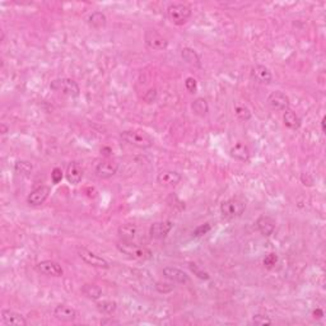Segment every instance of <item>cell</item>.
I'll list each match as a JSON object with an SVG mask.
<instances>
[{
  "label": "cell",
  "instance_id": "35",
  "mask_svg": "<svg viewBox=\"0 0 326 326\" xmlns=\"http://www.w3.org/2000/svg\"><path fill=\"white\" fill-rule=\"evenodd\" d=\"M62 178H64V174H62V168H59V167H55V168L52 170V172H51V181H52V184H59L60 181L62 180Z\"/></svg>",
  "mask_w": 326,
  "mask_h": 326
},
{
  "label": "cell",
  "instance_id": "38",
  "mask_svg": "<svg viewBox=\"0 0 326 326\" xmlns=\"http://www.w3.org/2000/svg\"><path fill=\"white\" fill-rule=\"evenodd\" d=\"M312 316H314V318H322L324 316V311L321 308H316L314 310V312H312Z\"/></svg>",
  "mask_w": 326,
  "mask_h": 326
},
{
  "label": "cell",
  "instance_id": "1",
  "mask_svg": "<svg viewBox=\"0 0 326 326\" xmlns=\"http://www.w3.org/2000/svg\"><path fill=\"white\" fill-rule=\"evenodd\" d=\"M120 139L129 146L140 149H148L154 144L152 136L143 130H124L120 132Z\"/></svg>",
  "mask_w": 326,
  "mask_h": 326
},
{
  "label": "cell",
  "instance_id": "15",
  "mask_svg": "<svg viewBox=\"0 0 326 326\" xmlns=\"http://www.w3.org/2000/svg\"><path fill=\"white\" fill-rule=\"evenodd\" d=\"M54 316H55L56 320L62 321V322H73L76 318V316H78V312L73 307L62 304H58L54 308Z\"/></svg>",
  "mask_w": 326,
  "mask_h": 326
},
{
  "label": "cell",
  "instance_id": "29",
  "mask_svg": "<svg viewBox=\"0 0 326 326\" xmlns=\"http://www.w3.org/2000/svg\"><path fill=\"white\" fill-rule=\"evenodd\" d=\"M234 114H236L237 118L241 121H248L251 118V116H252L251 111L246 106H236Z\"/></svg>",
  "mask_w": 326,
  "mask_h": 326
},
{
  "label": "cell",
  "instance_id": "22",
  "mask_svg": "<svg viewBox=\"0 0 326 326\" xmlns=\"http://www.w3.org/2000/svg\"><path fill=\"white\" fill-rule=\"evenodd\" d=\"M181 58L186 64L192 65L194 68H202V60H200L199 54L190 48H184L181 50Z\"/></svg>",
  "mask_w": 326,
  "mask_h": 326
},
{
  "label": "cell",
  "instance_id": "26",
  "mask_svg": "<svg viewBox=\"0 0 326 326\" xmlns=\"http://www.w3.org/2000/svg\"><path fill=\"white\" fill-rule=\"evenodd\" d=\"M88 23L92 26L93 28L101 30L104 28L107 24V17L102 13V12H93L92 14L88 18Z\"/></svg>",
  "mask_w": 326,
  "mask_h": 326
},
{
  "label": "cell",
  "instance_id": "7",
  "mask_svg": "<svg viewBox=\"0 0 326 326\" xmlns=\"http://www.w3.org/2000/svg\"><path fill=\"white\" fill-rule=\"evenodd\" d=\"M78 255L90 266L98 268V269H108L110 268V264H108V262L106 259H104L102 256L97 255L96 252H93V251L88 250L86 248H79Z\"/></svg>",
  "mask_w": 326,
  "mask_h": 326
},
{
  "label": "cell",
  "instance_id": "30",
  "mask_svg": "<svg viewBox=\"0 0 326 326\" xmlns=\"http://www.w3.org/2000/svg\"><path fill=\"white\" fill-rule=\"evenodd\" d=\"M188 268H190V270L194 273V276H196L198 278L202 279V280H209V278H210L209 274L206 273V272H204V270L200 269L196 264H190L188 265Z\"/></svg>",
  "mask_w": 326,
  "mask_h": 326
},
{
  "label": "cell",
  "instance_id": "10",
  "mask_svg": "<svg viewBox=\"0 0 326 326\" xmlns=\"http://www.w3.org/2000/svg\"><path fill=\"white\" fill-rule=\"evenodd\" d=\"M118 171V163L115 162L112 160H104L102 162H100L96 166V170H94V174L98 178H102V180H107V178H111L112 176H115Z\"/></svg>",
  "mask_w": 326,
  "mask_h": 326
},
{
  "label": "cell",
  "instance_id": "4",
  "mask_svg": "<svg viewBox=\"0 0 326 326\" xmlns=\"http://www.w3.org/2000/svg\"><path fill=\"white\" fill-rule=\"evenodd\" d=\"M50 88L54 92L60 93L62 96L72 97V98H76V97H78L80 94V88H79L78 83L70 78L54 79L51 82Z\"/></svg>",
  "mask_w": 326,
  "mask_h": 326
},
{
  "label": "cell",
  "instance_id": "39",
  "mask_svg": "<svg viewBox=\"0 0 326 326\" xmlns=\"http://www.w3.org/2000/svg\"><path fill=\"white\" fill-rule=\"evenodd\" d=\"M325 121H326V118L324 116L322 120H321V130H322V132H325Z\"/></svg>",
  "mask_w": 326,
  "mask_h": 326
},
{
  "label": "cell",
  "instance_id": "21",
  "mask_svg": "<svg viewBox=\"0 0 326 326\" xmlns=\"http://www.w3.org/2000/svg\"><path fill=\"white\" fill-rule=\"evenodd\" d=\"M230 157L234 158L236 160H240V162H248L251 158V152L248 149V146H244V143H237L234 144L230 150Z\"/></svg>",
  "mask_w": 326,
  "mask_h": 326
},
{
  "label": "cell",
  "instance_id": "32",
  "mask_svg": "<svg viewBox=\"0 0 326 326\" xmlns=\"http://www.w3.org/2000/svg\"><path fill=\"white\" fill-rule=\"evenodd\" d=\"M262 262H264L265 268H268V269H272V268L276 266V262H278V255H276V252L268 254V255L265 256V259Z\"/></svg>",
  "mask_w": 326,
  "mask_h": 326
},
{
  "label": "cell",
  "instance_id": "20",
  "mask_svg": "<svg viewBox=\"0 0 326 326\" xmlns=\"http://www.w3.org/2000/svg\"><path fill=\"white\" fill-rule=\"evenodd\" d=\"M65 178H66L68 182L72 185H78L83 180V168L80 164L76 162H70L66 167V172H65Z\"/></svg>",
  "mask_w": 326,
  "mask_h": 326
},
{
  "label": "cell",
  "instance_id": "41",
  "mask_svg": "<svg viewBox=\"0 0 326 326\" xmlns=\"http://www.w3.org/2000/svg\"><path fill=\"white\" fill-rule=\"evenodd\" d=\"M2 129H3V134H6V128L4 126V125H2Z\"/></svg>",
  "mask_w": 326,
  "mask_h": 326
},
{
  "label": "cell",
  "instance_id": "19",
  "mask_svg": "<svg viewBox=\"0 0 326 326\" xmlns=\"http://www.w3.org/2000/svg\"><path fill=\"white\" fill-rule=\"evenodd\" d=\"M163 276H166L168 280L174 282V283L178 284H186L190 282V276H188V273H185L184 270L174 266L163 268Z\"/></svg>",
  "mask_w": 326,
  "mask_h": 326
},
{
  "label": "cell",
  "instance_id": "25",
  "mask_svg": "<svg viewBox=\"0 0 326 326\" xmlns=\"http://www.w3.org/2000/svg\"><path fill=\"white\" fill-rule=\"evenodd\" d=\"M96 308L100 314L104 315H112L114 312L118 310V304L112 300H102L96 302Z\"/></svg>",
  "mask_w": 326,
  "mask_h": 326
},
{
  "label": "cell",
  "instance_id": "9",
  "mask_svg": "<svg viewBox=\"0 0 326 326\" xmlns=\"http://www.w3.org/2000/svg\"><path fill=\"white\" fill-rule=\"evenodd\" d=\"M36 270L42 276H54V278H59L64 274L62 265L59 262H54V260H44V262H37Z\"/></svg>",
  "mask_w": 326,
  "mask_h": 326
},
{
  "label": "cell",
  "instance_id": "16",
  "mask_svg": "<svg viewBox=\"0 0 326 326\" xmlns=\"http://www.w3.org/2000/svg\"><path fill=\"white\" fill-rule=\"evenodd\" d=\"M251 76L258 83L262 84H270L273 82V74L269 70V68L262 64H256L251 68Z\"/></svg>",
  "mask_w": 326,
  "mask_h": 326
},
{
  "label": "cell",
  "instance_id": "2",
  "mask_svg": "<svg viewBox=\"0 0 326 326\" xmlns=\"http://www.w3.org/2000/svg\"><path fill=\"white\" fill-rule=\"evenodd\" d=\"M116 248L122 255H126L130 259L143 260L144 262V260L152 258V251L146 246H143V244H136V242H128L121 240L120 242H118Z\"/></svg>",
  "mask_w": 326,
  "mask_h": 326
},
{
  "label": "cell",
  "instance_id": "6",
  "mask_svg": "<svg viewBox=\"0 0 326 326\" xmlns=\"http://www.w3.org/2000/svg\"><path fill=\"white\" fill-rule=\"evenodd\" d=\"M144 42L149 50L153 51H163L168 48V41L160 32L152 28L144 32Z\"/></svg>",
  "mask_w": 326,
  "mask_h": 326
},
{
  "label": "cell",
  "instance_id": "8",
  "mask_svg": "<svg viewBox=\"0 0 326 326\" xmlns=\"http://www.w3.org/2000/svg\"><path fill=\"white\" fill-rule=\"evenodd\" d=\"M268 106L273 111H286L290 108V97L282 90H274L268 96Z\"/></svg>",
  "mask_w": 326,
  "mask_h": 326
},
{
  "label": "cell",
  "instance_id": "11",
  "mask_svg": "<svg viewBox=\"0 0 326 326\" xmlns=\"http://www.w3.org/2000/svg\"><path fill=\"white\" fill-rule=\"evenodd\" d=\"M51 192V188L46 185H41L38 188H34L27 196V202L32 206H40L45 204L46 200L48 199Z\"/></svg>",
  "mask_w": 326,
  "mask_h": 326
},
{
  "label": "cell",
  "instance_id": "27",
  "mask_svg": "<svg viewBox=\"0 0 326 326\" xmlns=\"http://www.w3.org/2000/svg\"><path fill=\"white\" fill-rule=\"evenodd\" d=\"M192 111H194L195 115L200 116V118H202V116H206V114L209 112V104L208 102H206V98H196L194 102H192Z\"/></svg>",
  "mask_w": 326,
  "mask_h": 326
},
{
  "label": "cell",
  "instance_id": "36",
  "mask_svg": "<svg viewBox=\"0 0 326 326\" xmlns=\"http://www.w3.org/2000/svg\"><path fill=\"white\" fill-rule=\"evenodd\" d=\"M156 98H157V90H149L146 93V96H144V101L146 104H153L156 101Z\"/></svg>",
  "mask_w": 326,
  "mask_h": 326
},
{
  "label": "cell",
  "instance_id": "33",
  "mask_svg": "<svg viewBox=\"0 0 326 326\" xmlns=\"http://www.w3.org/2000/svg\"><path fill=\"white\" fill-rule=\"evenodd\" d=\"M252 322L255 325H272L273 324V320L266 315H262V314H258L252 318Z\"/></svg>",
  "mask_w": 326,
  "mask_h": 326
},
{
  "label": "cell",
  "instance_id": "3",
  "mask_svg": "<svg viewBox=\"0 0 326 326\" xmlns=\"http://www.w3.org/2000/svg\"><path fill=\"white\" fill-rule=\"evenodd\" d=\"M192 10L184 3H172L167 8V17L174 26H184L192 18Z\"/></svg>",
  "mask_w": 326,
  "mask_h": 326
},
{
  "label": "cell",
  "instance_id": "34",
  "mask_svg": "<svg viewBox=\"0 0 326 326\" xmlns=\"http://www.w3.org/2000/svg\"><path fill=\"white\" fill-rule=\"evenodd\" d=\"M185 87L186 90H188L190 93H195L198 90V82L196 79L192 78V76H188V78H186L185 80Z\"/></svg>",
  "mask_w": 326,
  "mask_h": 326
},
{
  "label": "cell",
  "instance_id": "23",
  "mask_svg": "<svg viewBox=\"0 0 326 326\" xmlns=\"http://www.w3.org/2000/svg\"><path fill=\"white\" fill-rule=\"evenodd\" d=\"M283 122L286 126L290 128V129H292V130H298L302 125V120L300 118V116H298L294 111L290 110V108L284 111Z\"/></svg>",
  "mask_w": 326,
  "mask_h": 326
},
{
  "label": "cell",
  "instance_id": "5",
  "mask_svg": "<svg viewBox=\"0 0 326 326\" xmlns=\"http://www.w3.org/2000/svg\"><path fill=\"white\" fill-rule=\"evenodd\" d=\"M246 210V204L241 199H228L220 204V214L226 220L238 218Z\"/></svg>",
  "mask_w": 326,
  "mask_h": 326
},
{
  "label": "cell",
  "instance_id": "17",
  "mask_svg": "<svg viewBox=\"0 0 326 326\" xmlns=\"http://www.w3.org/2000/svg\"><path fill=\"white\" fill-rule=\"evenodd\" d=\"M118 234L122 241L135 242L139 238V227L134 223H125L121 224L118 230Z\"/></svg>",
  "mask_w": 326,
  "mask_h": 326
},
{
  "label": "cell",
  "instance_id": "31",
  "mask_svg": "<svg viewBox=\"0 0 326 326\" xmlns=\"http://www.w3.org/2000/svg\"><path fill=\"white\" fill-rule=\"evenodd\" d=\"M210 230H212V226L209 224V223H204V224L199 226V227H196L194 230H192V237L198 238V237L204 236V234H208Z\"/></svg>",
  "mask_w": 326,
  "mask_h": 326
},
{
  "label": "cell",
  "instance_id": "40",
  "mask_svg": "<svg viewBox=\"0 0 326 326\" xmlns=\"http://www.w3.org/2000/svg\"><path fill=\"white\" fill-rule=\"evenodd\" d=\"M101 324L102 325H104V324H118V321H114V320H104V321H101Z\"/></svg>",
  "mask_w": 326,
  "mask_h": 326
},
{
  "label": "cell",
  "instance_id": "18",
  "mask_svg": "<svg viewBox=\"0 0 326 326\" xmlns=\"http://www.w3.org/2000/svg\"><path fill=\"white\" fill-rule=\"evenodd\" d=\"M276 220L269 216H260L258 220H256V228L259 230L262 236L264 237H270L274 234L276 230Z\"/></svg>",
  "mask_w": 326,
  "mask_h": 326
},
{
  "label": "cell",
  "instance_id": "28",
  "mask_svg": "<svg viewBox=\"0 0 326 326\" xmlns=\"http://www.w3.org/2000/svg\"><path fill=\"white\" fill-rule=\"evenodd\" d=\"M32 170H34V166L28 160H17L14 163V171L18 174H22V176H28L32 172Z\"/></svg>",
  "mask_w": 326,
  "mask_h": 326
},
{
  "label": "cell",
  "instance_id": "13",
  "mask_svg": "<svg viewBox=\"0 0 326 326\" xmlns=\"http://www.w3.org/2000/svg\"><path fill=\"white\" fill-rule=\"evenodd\" d=\"M174 228V223L171 220H160L154 222L149 228V236L154 240H162L168 236V234Z\"/></svg>",
  "mask_w": 326,
  "mask_h": 326
},
{
  "label": "cell",
  "instance_id": "12",
  "mask_svg": "<svg viewBox=\"0 0 326 326\" xmlns=\"http://www.w3.org/2000/svg\"><path fill=\"white\" fill-rule=\"evenodd\" d=\"M181 180L182 176L178 171H172V170H163L157 174V182L166 188H174L181 182Z\"/></svg>",
  "mask_w": 326,
  "mask_h": 326
},
{
  "label": "cell",
  "instance_id": "14",
  "mask_svg": "<svg viewBox=\"0 0 326 326\" xmlns=\"http://www.w3.org/2000/svg\"><path fill=\"white\" fill-rule=\"evenodd\" d=\"M0 318H2V325L6 326H26L27 320L24 316L20 315V312H16L13 310H2L0 312Z\"/></svg>",
  "mask_w": 326,
  "mask_h": 326
},
{
  "label": "cell",
  "instance_id": "24",
  "mask_svg": "<svg viewBox=\"0 0 326 326\" xmlns=\"http://www.w3.org/2000/svg\"><path fill=\"white\" fill-rule=\"evenodd\" d=\"M82 294L86 298L90 300V301H98L100 298L102 297V290L96 286V284H84L80 288Z\"/></svg>",
  "mask_w": 326,
  "mask_h": 326
},
{
  "label": "cell",
  "instance_id": "37",
  "mask_svg": "<svg viewBox=\"0 0 326 326\" xmlns=\"http://www.w3.org/2000/svg\"><path fill=\"white\" fill-rule=\"evenodd\" d=\"M301 181L304 186H312L314 185V178L310 174H301Z\"/></svg>",
  "mask_w": 326,
  "mask_h": 326
}]
</instances>
